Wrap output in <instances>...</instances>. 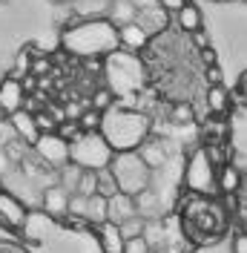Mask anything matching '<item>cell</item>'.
Wrapping results in <instances>:
<instances>
[{"instance_id": "obj_30", "label": "cell", "mask_w": 247, "mask_h": 253, "mask_svg": "<svg viewBox=\"0 0 247 253\" xmlns=\"http://www.w3.org/2000/svg\"><path fill=\"white\" fill-rule=\"evenodd\" d=\"M15 138H17V132H15V126H12V121L0 115V147H6V144H12Z\"/></svg>"}, {"instance_id": "obj_13", "label": "cell", "mask_w": 247, "mask_h": 253, "mask_svg": "<svg viewBox=\"0 0 247 253\" xmlns=\"http://www.w3.org/2000/svg\"><path fill=\"white\" fill-rule=\"evenodd\" d=\"M9 121H12V126H15L17 138H23L26 144H35L38 141V135H41V129H38V121H35V112L29 110H15L12 115H9Z\"/></svg>"}, {"instance_id": "obj_35", "label": "cell", "mask_w": 247, "mask_h": 253, "mask_svg": "<svg viewBox=\"0 0 247 253\" xmlns=\"http://www.w3.org/2000/svg\"><path fill=\"white\" fill-rule=\"evenodd\" d=\"M190 35H193V43H196L199 49H207V46H210V35H207V32L196 29V32H190Z\"/></svg>"}, {"instance_id": "obj_10", "label": "cell", "mask_w": 247, "mask_h": 253, "mask_svg": "<svg viewBox=\"0 0 247 253\" xmlns=\"http://www.w3.org/2000/svg\"><path fill=\"white\" fill-rule=\"evenodd\" d=\"M23 101H26V89H23L20 78L12 75L0 84V115H12L15 110L23 107Z\"/></svg>"}, {"instance_id": "obj_12", "label": "cell", "mask_w": 247, "mask_h": 253, "mask_svg": "<svg viewBox=\"0 0 247 253\" xmlns=\"http://www.w3.org/2000/svg\"><path fill=\"white\" fill-rule=\"evenodd\" d=\"M138 210H135V196H129V193H115V196H109L107 199V221L112 224H121L126 221L129 216H135Z\"/></svg>"}, {"instance_id": "obj_14", "label": "cell", "mask_w": 247, "mask_h": 253, "mask_svg": "<svg viewBox=\"0 0 247 253\" xmlns=\"http://www.w3.org/2000/svg\"><path fill=\"white\" fill-rule=\"evenodd\" d=\"M98 242H101V251L104 253H124V242H126V239L121 236L118 224L101 221V224H98Z\"/></svg>"}, {"instance_id": "obj_20", "label": "cell", "mask_w": 247, "mask_h": 253, "mask_svg": "<svg viewBox=\"0 0 247 253\" xmlns=\"http://www.w3.org/2000/svg\"><path fill=\"white\" fill-rule=\"evenodd\" d=\"M167 15H170V12H164L161 6H158V9H141L138 15H135V20H138L150 35H155L158 29H164V26H167Z\"/></svg>"}, {"instance_id": "obj_37", "label": "cell", "mask_w": 247, "mask_h": 253, "mask_svg": "<svg viewBox=\"0 0 247 253\" xmlns=\"http://www.w3.org/2000/svg\"><path fill=\"white\" fill-rule=\"evenodd\" d=\"M233 253H247V233H239L233 239Z\"/></svg>"}, {"instance_id": "obj_40", "label": "cell", "mask_w": 247, "mask_h": 253, "mask_svg": "<svg viewBox=\"0 0 247 253\" xmlns=\"http://www.w3.org/2000/svg\"><path fill=\"white\" fill-rule=\"evenodd\" d=\"M239 95L247 101V69L242 72V78H239Z\"/></svg>"}, {"instance_id": "obj_25", "label": "cell", "mask_w": 247, "mask_h": 253, "mask_svg": "<svg viewBox=\"0 0 247 253\" xmlns=\"http://www.w3.org/2000/svg\"><path fill=\"white\" fill-rule=\"evenodd\" d=\"M95 193H101V196H115L118 193V181H115V175L109 167H101V170H95Z\"/></svg>"}, {"instance_id": "obj_38", "label": "cell", "mask_w": 247, "mask_h": 253, "mask_svg": "<svg viewBox=\"0 0 247 253\" xmlns=\"http://www.w3.org/2000/svg\"><path fill=\"white\" fill-rule=\"evenodd\" d=\"M207 81H210V84H221V69H218L216 63L207 66Z\"/></svg>"}, {"instance_id": "obj_29", "label": "cell", "mask_w": 247, "mask_h": 253, "mask_svg": "<svg viewBox=\"0 0 247 253\" xmlns=\"http://www.w3.org/2000/svg\"><path fill=\"white\" fill-rule=\"evenodd\" d=\"M75 193H81V196H92L95 193V170H83V173H81V181H78Z\"/></svg>"}, {"instance_id": "obj_36", "label": "cell", "mask_w": 247, "mask_h": 253, "mask_svg": "<svg viewBox=\"0 0 247 253\" xmlns=\"http://www.w3.org/2000/svg\"><path fill=\"white\" fill-rule=\"evenodd\" d=\"M184 3H187V0H158V6H161L164 12H178Z\"/></svg>"}, {"instance_id": "obj_16", "label": "cell", "mask_w": 247, "mask_h": 253, "mask_svg": "<svg viewBox=\"0 0 247 253\" xmlns=\"http://www.w3.org/2000/svg\"><path fill=\"white\" fill-rule=\"evenodd\" d=\"M135 210H138V216H144L147 221L153 219H161V199H158V193L153 190H141L138 196H135Z\"/></svg>"}, {"instance_id": "obj_6", "label": "cell", "mask_w": 247, "mask_h": 253, "mask_svg": "<svg viewBox=\"0 0 247 253\" xmlns=\"http://www.w3.org/2000/svg\"><path fill=\"white\" fill-rule=\"evenodd\" d=\"M184 184L187 190L199 193V196H213L216 193V164L207 156L204 147H196L193 156L184 164Z\"/></svg>"}, {"instance_id": "obj_33", "label": "cell", "mask_w": 247, "mask_h": 253, "mask_svg": "<svg viewBox=\"0 0 247 253\" xmlns=\"http://www.w3.org/2000/svg\"><path fill=\"white\" fill-rule=\"evenodd\" d=\"M172 118L181 121V124H190V121H193V107H190V104H178V107L172 110Z\"/></svg>"}, {"instance_id": "obj_34", "label": "cell", "mask_w": 247, "mask_h": 253, "mask_svg": "<svg viewBox=\"0 0 247 253\" xmlns=\"http://www.w3.org/2000/svg\"><path fill=\"white\" fill-rule=\"evenodd\" d=\"M35 121H38V129H41V132H52V129L58 126L49 115H43V112H35Z\"/></svg>"}, {"instance_id": "obj_11", "label": "cell", "mask_w": 247, "mask_h": 253, "mask_svg": "<svg viewBox=\"0 0 247 253\" xmlns=\"http://www.w3.org/2000/svg\"><path fill=\"white\" fill-rule=\"evenodd\" d=\"M150 38H153V35L144 29L138 20L118 26V46L126 49V52H141V49H147L150 46Z\"/></svg>"}, {"instance_id": "obj_15", "label": "cell", "mask_w": 247, "mask_h": 253, "mask_svg": "<svg viewBox=\"0 0 247 253\" xmlns=\"http://www.w3.org/2000/svg\"><path fill=\"white\" fill-rule=\"evenodd\" d=\"M239 187H242V170L239 167H233V164L216 167V190L218 193L233 196V193H239Z\"/></svg>"}, {"instance_id": "obj_41", "label": "cell", "mask_w": 247, "mask_h": 253, "mask_svg": "<svg viewBox=\"0 0 247 253\" xmlns=\"http://www.w3.org/2000/svg\"><path fill=\"white\" fill-rule=\"evenodd\" d=\"M55 3H66V0H55Z\"/></svg>"}, {"instance_id": "obj_32", "label": "cell", "mask_w": 247, "mask_h": 253, "mask_svg": "<svg viewBox=\"0 0 247 253\" xmlns=\"http://www.w3.org/2000/svg\"><path fill=\"white\" fill-rule=\"evenodd\" d=\"M55 132H58V135H63L66 141H72V138H75V135H81L83 129L78 126V121H61V126H58Z\"/></svg>"}, {"instance_id": "obj_2", "label": "cell", "mask_w": 247, "mask_h": 253, "mask_svg": "<svg viewBox=\"0 0 247 253\" xmlns=\"http://www.w3.org/2000/svg\"><path fill=\"white\" fill-rule=\"evenodd\" d=\"M101 135L107 138V144L121 153V150H138L141 141L150 135L153 121L150 115L132 107H121V104H112L101 112Z\"/></svg>"}, {"instance_id": "obj_39", "label": "cell", "mask_w": 247, "mask_h": 253, "mask_svg": "<svg viewBox=\"0 0 247 253\" xmlns=\"http://www.w3.org/2000/svg\"><path fill=\"white\" fill-rule=\"evenodd\" d=\"M201 61L207 63V66H213V63H216V49H213V46L201 49Z\"/></svg>"}, {"instance_id": "obj_18", "label": "cell", "mask_w": 247, "mask_h": 253, "mask_svg": "<svg viewBox=\"0 0 247 253\" xmlns=\"http://www.w3.org/2000/svg\"><path fill=\"white\" fill-rule=\"evenodd\" d=\"M138 153H141V158H144L153 170H158V167H164V164H167V147H164L161 141H150V135L141 141Z\"/></svg>"}, {"instance_id": "obj_24", "label": "cell", "mask_w": 247, "mask_h": 253, "mask_svg": "<svg viewBox=\"0 0 247 253\" xmlns=\"http://www.w3.org/2000/svg\"><path fill=\"white\" fill-rule=\"evenodd\" d=\"M81 173H83V167H78L75 161H66L63 167H58V184H63L69 193H75L78 181H81Z\"/></svg>"}, {"instance_id": "obj_43", "label": "cell", "mask_w": 247, "mask_h": 253, "mask_svg": "<svg viewBox=\"0 0 247 253\" xmlns=\"http://www.w3.org/2000/svg\"><path fill=\"white\" fill-rule=\"evenodd\" d=\"M224 3H227V0H224Z\"/></svg>"}, {"instance_id": "obj_7", "label": "cell", "mask_w": 247, "mask_h": 253, "mask_svg": "<svg viewBox=\"0 0 247 253\" xmlns=\"http://www.w3.org/2000/svg\"><path fill=\"white\" fill-rule=\"evenodd\" d=\"M32 153L41 158V161H46L49 167H63L66 161H69V141L58 135L55 129L52 132H41L38 135V141L32 144Z\"/></svg>"}, {"instance_id": "obj_26", "label": "cell", "mask_w": 247, "mask_h": 253, "mask_svg": "<svg viewBox=\"0 0 247 253\" xmlns=\"http://www.w3.org/2000/svg\"><path fill=\"white\" fill-rule=\"evenodd\" d=\"M144 227H147V219L144 216H129L126 221H121L118 224V230H121V236L124 239H132V236H144Z\"/></svg>"}, {"instance_id": "obj_21", "label": "cell", "mask_w": 247, "mask_h": 253, "mask_svg": "<svg viewBox=\"0 0 247 253\" xmlns=\"http://www.w3.org/2000/svg\"><path fill=\"white\" fill-rule=\"evenodd\" d=\"M52 221L55 219H52L49 213H43V210H41V213H29V216H26V224H23V230H26V236L29 239L38 242V239H43V233L52 227Z\"/></svg>"}, {"instance_id": "obj_17", "label": "cell", "mask_w": 247, "mask_h": 253, "mask_svg": "<svg viewBox=\"0 0 247 253\" xmlns=\"http://www.w3.org/2000/svg\"><path fill=\"white\" fill-rule=\"evenodd\" d=\"M83 221L98 227L101 221H107V196L101 193H92L86 196V205H83Z\"/></svg>"}, {"instance_id": "obj_3", "label": "cell", "mask_w": 247, "mask_h": 253, "mask_svg": "<svg viewBox=\"0 0 247 253\" xmlns=\"http://www.w3.org/2000/svg\"><path fill=\"white\" fill-rule=\"evenodd\" d=\"M104 78L112 95H135L147 84V66L135 52L118 46L109 55H104Z\"/></svg>"}, {"instance_id": "obj_9", "label": "cell", "mask_w": 247, "mask_h": 253, "mask_svg": "<svg viewBox=\"0 0 247 253\" xmlns=\"http://www.w3.org/2000/svg\"><path fill=\"white\" fill-rule=\"evenodd\" d=\"M69 190L63 187V184H49V187H43V213H49L52 219H66L69 216Z\"/></svg>"}, {"instance_id": "obj_8", "label": "cell", "mask_w": 247, "mask_h": 253, "mask_svg": "<svg viewBox=\"0 0 247 253\" xmlns=\"http://www.w3.org/2000/svg\"><path fill=\"white\" fill-rule=\"evenodd\" d=\"M26 216H29V210L26 205L17 199L12 190H0V224L6 227V230H23V224H26Z\"/></svg>"}, {"instance_id": "obj_19", "label": "cell", "mask_w": 247, "mask_h": 253, "mask_svg": "<svg viewBox=\"0 0 247 253\" xmlns=\"http://www.w3.org/2000/svg\"><path fill=\"white\" fill-rule=\"evenodd\" d=\"M107 12H109V20H112L115 26L132 23L135 15H138V9H135V3H132V0H109Z\"/></svg>"}, {"instance_id": "obj_27", "label": "cell", "mask_w": 247, "mask_h": 253, "mask_svg": "<svg viewBox=\"0 0 247 253\" xmlns=\"http://www.w3.org/2000/svg\"><path fill=\"white\" fill-rule=\"evenodd\" d=\"M124 253H153V248H150L147 236H132L124 242Z\"/></svg>"}, {"instance_id": "obj_22", "label": "cell", "mask_w": 247, "mask_h": 253, "mask_svg": "<svg viewBox=\"0 0 247 253\" xmlns=\"http://www.w3.org/2000/svg\"><path fill=\"white\" fill-rule=\"evenodd\" d=\"M175 17H178V26H181L184 32H196V29H201V23H204V20H201L199 6H196V3H190V0H187L184 6L175 12Z\"/></svg>"}, {"instance_id": "obj_31", "label": "cell", "mask_w": 247, "mask_h": 253, "mask_svg": "<svg viewBox=\"0 0 247 253\" xmlns=\"http://www.w3.org/2000/svg\"><path fill=\"white\" fill-rule=\"evenodd\" d=\"M112 98H115V95L109 92L107 86H104V89H98V92L92 95V107H95L98 112H104L107 107H112Z\"/></svg>"}, {"instance_id": "obj_42", "label": "cell", "mask_w": 247, "mask_h": 253, "mask_svg": "<svg viewBox=\"0 0 247 253\" xmlns=\"http://www.w3.org/2000/svg\"><path fill=\"white\" fill-rule=\"evenodd\" d=\"M0 190H3V184H0Z\"/></svg>"}, {"instance_id": "obj_1", "label": "cell", "mask_w": 247, "mask_h": 253, "mask_svg": "<svg viewBox=\"0 0 247 253\" xmlns=\"http://www.w3.org/2000/svg\"><path fill=\"white\" fill-rule=\"evenodd\" d=\"M61 46L81 61L104 58L118 49V26L109 17H83L72 20L61 35Z\"/></svg>"}, {"instance_id": "obj_23", "label": "cell", "mask_w": 247, "mask_h": 253, "mask_svg": "<svg viewBox=\"0 0 247 253\" xmlns=\"http://www.w3.org/2000/svg\"><path fill=\"white\" fill-rule=\"evenodd\" d=\"M207 110L216 112V115H224V112L230 110V95H227V89L221 84L210 86V92H207Z\"/></svg>"}, {"instance_id": "obj_28", "label": "cell", "mask_w": 247, "mask_h": 253, "mask_svg": "<svg viewBox=\"0 0 247 253\" xmlns=\"http://www.w3.org/2000/svg\"><path fill=\"white\" fill-rule=\"evenodd\" d=\"M78 126H81V129H98V126H101V112L95 110V107L86 110L81 118H78Z\"/></svg>"}, {"instance_id": "obj_4", "label": "cell", "mask_w": 247, "mask_h": 253, "mask_svg": "<svg viewBox=\"0 0 247 253\" xmlns=\"http://www.w3.org/2000/svg\"><path fill=\"white\" fill-rule=\"evenodd\" d=\"M121 193L129 196H138L141 190H147L153 184V167L141 158L138 150H121V153H112V161L107 164Z\"/></svg>"}, {"instance_id": "obj_5", "label": "cell", "mask_w": 247, "mask_h": 253, "mask_svg": "<svg viewBox=\"0 0 247 253\" xmlns=\"http://www.w3.org/2000/svg\"><path fill=\"white\" fill-rule=\"evenodd\" d=\"M112 147L101 135V129H83L69 141V161H75L83 170H101L112 161Z\"/></svg>"}]
</instances>
